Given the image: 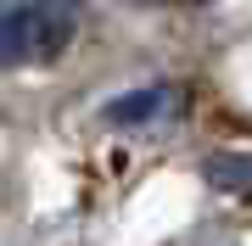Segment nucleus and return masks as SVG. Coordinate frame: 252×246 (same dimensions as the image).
I'll return each instance as SVG.
<instances>
[{
	"label": "nucleus",
	"mask_w": 252,
	"mask_h": 246,
	"mask_svg": "<svg viewBox=\"0 0 252 246\" xmlns=\"http://www.w3.org/2000/svg\"><path fill=\"white\" fill-rule=\"evenodd\" d=\"M79 6L84 0H34V62H51V56L67 51L73 28H79Z\"/></svg>",
	"instance_id": "obj_1"
},
{
	"label": "nucleus",
	"mask_w": 252,
	"mask_h": 246,
	"mask_svg": "<svg viewBox=\"0 0 252 246\" xmlns=\"http://www.w3.org/2000/svg\"><path fill=\"white\" fill-rule=\"evenodd\" d=\"M17 62H34V11L28 6L0 11V67H17Z\"/></svg>",
	"instance_id": "obj_2"
},
{
	"label": "nucleus",
	"mask_w": 252,
	"mask_h": 246,
	"mask_svg": "<svg viewBox=\"0 0 252 246\" xmlns=\"http://www.w3.org/2000/svg\"><path fill=\"white\" fill-rule=\"evenodd\" d=\"M162 101H168L162 90H140V95L112 101V107H107V118H112V123H146V118H157V112H162Z\"/></svg>",
	"instance_id": "obj_3"
},
{
	"label": "nucleus",
	"mask_w": 252,
	"mask_h": 246,
	"mask_svg": "<svg viewBox=\"0 0 252 246\" xmlns=\"http://www.w3.org/2000/svg\"><path fill=\"white\" fill-rule=\"evenodd\" d=\"M207 179L219 191H252V157H213L207 163Z\"/></svg>",
	"instance_id": "obj_4"
},
{
	"label": "nucleus",
	"mask_w": 252,
	"mask_h": 246,
	"mask_svg": "<svg viewBox=\"0 0 252 246\" xmlns=\"http://www.w3.org/2000/svg\"><path fill=\"white\" fill-rule=\"evenodd\" d=\"M202 6H213V0H202Z\"/></svg>",
	"instance_id": "obj_5"
}]
</instances>
